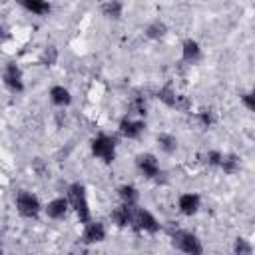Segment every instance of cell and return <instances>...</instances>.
<instances>
[{"instance_id": "1", "label": "cell", "mask_w": 255, "mask_h": 255, "mask_svg": "<svg viewBox=\"0 0 255 255\" xmlns=\"http://www.w3.org/2000/svg\"><path fill=\"white\" fill-rule=\"evenodd\" d=\"M68 203L70 207H74L80 223H88L92 221V215H90V205H88V195H86V187L82 183H72L68 187Z\"/></svg>"}, {"instance_id": "2", "label": "cell", "mask_w": 255, "mask_h": 255, "mask_svg": "<svg viewBox=\"0 0 255 255\" xmlns=\"http://www.w3.org/2000/svg\"><path fill=\"white\" fill-rule=\"evenodd\" d=\"M173 245L185 255H203V245L191 231H175L171 237Z\"/></svg>"}, {"instance_id": "3", "label": "cell", "mask_w": 255, "mask_h": 255, "mask_svg": "<svg viewBox=\"0 0 255 255\" xmlns=\"http://www.w3.org/2000/svg\"><path fill=\"white\" fill-rule=\"evenodd\" d=\"M92 153L96 157H100L102 161L112 163L114 157H116V141H114V137L104 135V133L98 135V137H94V141H92Z\"/></svg>"}, {"instance_id": "4", "label": "cell", "mask_w": 255, "mask_h": 255, "mask_svg": "<svg viewBox=\"0 0 255 255\" xmlns=\"http://www.w3.org/2000/svg\"><path fill=\"white\" fill-rule=\"evenodd\" d=\"M16 209H18V213L22 217L32 219V217H36L40 213V201H38L36 195L28 193V191H20L18 197H16Z\"/></svg>"}, {"instance_id": "5", "label": "cell", "mask_w": 255, "mask_h": 255, "mask_svg": "<svg viewBox=\"0 0 255 255\" xmlns=\"http://www.w3.org/2000/svg\"><path fill=\"white\" fill-rule=\"evenodd\" d=\"M131 225H133L137 231H147V233H157V231H159L157 219H155L147 209H137V207H133Z\"/></svg>"}, {"instance_id": "6", "label": "cell", "mask_w": 255, "mask_h": 255, "mask_svg": "<svg viewBox=\"0 0 255 255\" xmlns=\"http://www.w3.org/2000/svg\"><path fill=\"white\" fill-rule=\"evenodd\" d=\"M104 237H106V227L100 221H88L86 223V229L82 233V243H86V245L100 243V241H104Z\"/></svg>"}, {"instance_id": "7", "label": "cell", "mask_w": 255, "mask_h": 255, "mask_svg": "<svg viewBox=\"0 0 255 255\" xmlns=\"http://www.w3.org/2000/svg\"><path fill=\"white\" fill-rule=\"evenodd\" d=\"M4 84H6L12 92H22V90H24L22 72H20V68H18L14 62H10V64L6 66V70H4Z\"/></svg>"}, {"instance_id": "8", "label": "cell", "mask_w": 255, "mask_h": 255, "mask_svg": "<svg viewBox=\"0 0 255 255\" xmlns=\"http://www.w3.org/2000/svg\"><path fill=\"white\" fill-rule=\"evenodd\" d=\"M137 167L145 177H157L159 175V163H157L155 155H151V153L137 155Z\"/></svg>"}, {"instance_id": "9", "label": "cell", "mask_w": 255, "mask_h": 255, "mask_svg": "<svg viewBox=\"0 0 255 255\" xmlns=\"http://www.w3.org/2000/svg\"><path fill=\"white\" fill-rule=\"evenodd\" d=\"M120 131H122V135H124V137H129V139L139 137V133L143 131V122L124 118V120L120 122Z\"/></svg>"}, {"instance_id": "10", "label": "cell", "mask_w": 255, "mask_h": 255, "mask_svg": "<svg viewBox=\"0 0 255 255\" xmlns=\"http://www.w3.org/2000/svg\"><path fill=\"white\" fill-rule=\"evenodd\" d=\"M112 219H114L116 225H120V227L131 225V219H133V205L122 203L120 207H116V209L112 211Z\"/></svg>"}, {"instance_id": "11", "label": "cell", "mask_w": 255, "mask_h": 255, "mask_svg": "<svg viewBox=\"0 0 255 255\" xmlns=\"http://www.w3.org/2000/svg\"><path fill=\"white\" fill-rule=\"evenodd\" d=\"M199 209V195L197 193H183L179 197V211L183 215H193Z\"/></svg>"}, {"instance_id": "12", "label": "cell", "mask_w": 255, "mask_h": 255, "mask_svg": "<svg viewBox=\"0 0 255 255\" xmlns=\"http://www.w3.org/2000/svg\"><path fill=\"white\" fill-rule=\"evenodd\" d=\"M68 207H70V203H68L66 197H56V199H52V201L46 205V213H48V217H52V219H60V217L66 215Z\"/></svg>"}, {"instance_id": "13", "label": "cell", "mask_w": 255, "mask_h": 255, "mask_svg": "<svg viewBox=\"0 0 255 255\" xmlns=\"http://www.w3.org/2000/svg\"><path fill=\"white\" fill-rule=\"evenodd\" d=\"M181 56H183L185 62H195V60H199V56H201V48H199V44H197L195 40H185V42H183Z\"/></svg>"}, {"instance_id": "14", "label": "cell", "mask_w": 255, "mask_h": 255, "mask_svg": "<svg viewBox=\"0 0 255 255\" xmlns=\"http://www.w3.org/2000/svg\"><path fill=\"white\" fill-rule=\"evenodd\" d=\"M50 100H52V104H56V106H68V104L72 102V96H70V92H68L64 86H54V88L50 90Z\"/></svg>"}, {"instance_id": "15", "label": "cell", "mask_w": 255, "mask_h": 255, "mask_svg": "<svg viewBox=\"0 0 255 255\" xmlns=\"http://www.w3.org/2000/svg\"><path fill=\"white\" fill-rule=\"evenodd\" d=\"M118 193H120L122 203H126V205H135V201H137V189H135L133 185H122V187L118 189Z\"/></svg>"}, {"instance_id": "16", "label": "cell", "mask_w": 255, "mask_h": 255, "mask_svg": "<svg viewBox=\"0 0 255 255\" xmlns=\"http://www.w3.org/2000/svg\"><path fill=\"white\" fill-rule=\"evenodd\" d=\"M157 143L165 153H173L177 149V139L173 135H169V133H159L157 135Z\"/></svg>"}, {"instance_id": "17", "label": "cell", "mask_w": 255, "mask_h": 255, "mask_svg": "<svg viewBox=\"0 0 255 255\" xmlns=\"http://www.w3.org/2000/svg\"><path fill=\"white\" fill-rule=\"evenodd\" d=\"M22 6L26 10L34 12V14H46V12H50V4L48 2H40V0H24Z\"/></svg>"}, {"instance_id": "18", "label": "cell", "mask_w": 255, "mask_h": 255, "mask_svg": "<svg viewBox=\"0 0 255 255\" xmlns=\"http://www.w3.org/2000/svg\"><path fill=\"white\" fill-rule=\"evenodd\" d=\"M157 98L165 104V106H169V108H175V102H177V94L169 88V86H165V88H161L159 92H157Z\"/></svg>"}, {"instance_id": "19", "label": "cell", "mask_w": 255, "mask_h": 255, "mask_svg": "<svg viewBox=\"0 0 255 255\" xmlns=\"http://www.w3.org/2000/svg\"><path fill=\"white\" fill-rule=\"evenodd\" d=\"M122 10H124V6H122L120 2H106V4H102V12H104L106 16H110V18L122 16Z\"/></svg>"}, {"instance_id": "20", "label": "cell", "mask_w": 255, "mask_h": 255, "mask_svg": "<svg viewBox=\"0 0 255 255\" xmlns=\"http://www.w3.org/2000/svg\"><path fill=\"white\" fill-rule=\"evenodd\" d=\"M219 165L223 167L225 173H233V171H237V167H239V159H237V155H223Z\"/></svg>"}, {"instance_id": "21", "label": "cell", "mask_w": 255, "mask_h": 255, "mask_svg": "<svg viewBox=\"0 0 255 255\" xmlns=\"http://www.w3.org/2000/svg\"><path fill=\"white\" fill-rule=\"evenodd\" d=\"M235 255H253V247L247 239L237 237L235 239Z\"/></svg>"}, {"instance_id": "22", "label": "cell", "mask_w": 255, "mask_h": 255, "mask_svg": "<svg viewBox=\"0 0 255 255\" xmlns=\"http://www.w3.org/2000/svg\"><path fill=\"white\" fill-rule=\"evenodd\" d=\"M56 60H58V52H56V48H54V46H48V48L42 52V64H46V66H54Z\"/></svg>"}, {"instance_id": "23", "label": "cell", "mask_w": 255, "mask_h": 255, "mask_svg": "<svg viewBox=\"0 0 255 255\" xmlns=\"http://www.w3.org/2000/svg\"><path fill=\"white\" fill-rule=\"evenodd\" d=\"M163 34H165V26L161 22H153V24L147 26V36L149 38H161Z\"/></svg>"}, {"instance_id": "24", "label": "cell", "mask_w": 255, "mask_h": 255, "mask_svg": "<svg viewBox=\"0 0 255 255\" xmlns=\"http://www.w3.org/2000/svg\"><path fill=\"white\" fill-rule=\"evenodd\" d=\"M131 110H133V114H137V116H145V104H143V98H135L133 104H131Z\"/></svg>"}, {"instance_id": "25", "label": "cell", "mask_w": 255, "mask_h": 255, "mask_svg": "<svg viewBox=\"0 0 255 255\" xmlns=\"http://www.w3.org/2000/svg\"><path fill=\"white\" fill-rule=\"evenodd\" d=\"M221 157H223V155H221L219 151H209L207 157H205V161H207L209 165H219V163H221Z\"/></svg>"}, {"instance_id": "26", "label": "cell", "mask_w": 255, "mask_h": 255, "mask_svg": "<svg viewBox=\"0 0 255 255\" xmlns=\"http://www.w3.org/2000/svg\"><path fill=\"white\" fill-rule=\"evenodd\" d=\"M199 120H201L203 126H211V122H213L211 112H209V110H201V112H199Z\"/></svg>"}, {"instance_id": "27", "label": "cell", "mask_w": 255, "mask_h": 255, "mask_svg": "<svg viewBox=\"0 0 255 255\" xmlns=\"http://www.w3.org/2000/svg\"><path fill=\"white\" fill-rule=\"evenodd\" d=\"M241 102L247 106V110H255V102H253V94H243Z\"/></svg>"}]
</instances>
